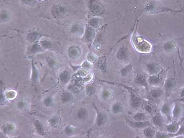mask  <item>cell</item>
Wrapping results in <instances>:
<instances>
[{"instance_id":"1","label":"cell","mask_w":184,"mask_h":138,"mask_svg":"<svg viewBox=\"0 0 184 138\" xmlns=\"http://www.w3.org/2000/svg\"><path fill=\"white\" fill-rule=\"evenodd\" d=\"M121 86L126 88V90L129 91V102L131 107L134 109H137L141 108L144 101L142 98H141L138 93L136 92L134 88L124 85H121Z\"/></svg>"},{"instance_id":"2","label":"cell","mask_w":184,"mask_h":138,"mask_svg":"<svg viewBox=\"0 0 184 138\" xmlns=\"http://www.w3.org/2000/svg\"><path fill=\"white\" fill-rule=\"evenodd\" d=\"M145 70L148 76L157 75L163 70L159 64L151 62L147 63L145 65Z\"/></svg>"},{"instance_id":"3","label":"cell","mask_w":184,"mask_h":138,"mask_svg":"<svg viewBox=\"0 0 184 138\" xmlns=\"http://www.w3.org/2000/svg\"><path fill=\"white\" fill-rule=\"evenodd\" d=\"M148 76L146 73H137L134 77V83L136 85L145 88H148Z\"/></svg>"},{"instance_id":"4","label":"cell","mask_w":184,"mask_h":138,"mask_svg":"<svg viewBox=\"0 0 184 138\" xmlns=\"http://www.w3.org/2000/svg\"><path fill=\"white\" fill-rule=\"evenodd\" d=\"M126 122L131 128L135 129H143L148 126H153L151 122L149 120L143 121H137L126 119Z\"/></svg>"},{"instance_id":"5","label":"cell","mask_w":184,"mask_h":138,"mask_svg":"<svg viewBox=\"0 0 184 138\" xmlns=\"http://www.w3.org/2000/svg\"><path fill=\"white\" fill-rule=\"evenodd\" d=\"M163 95V91L157 87H154L147 93L146 98L149 101H156Z\"/></svg>"},{"instance_id":"6","label":"cell","mask_w":184,"mask_h":138,"mask_svg":"<svg viewBox=\"0 0 184 138\" xmlns=\"http://www.w3.org/2000/svg\"><path fill=\"white\" fill-rule=\"evenodd\" d=\"M163 70L161 73L155 75L148 76V83L149 85L153 86L154 87H157L161 84L163 81Z\"/></svg>"},{"instance_id":"7","label":"cell","mask_w":184,"mask_h":138,"mask_svg":"<svg viewBox=\"0 0 184 138\" xmlns=\"http://www.w3.org/2000/svg\"><path fill=\"white\" fill-rule=\"evenodd\" d=\"M151 122L153 126L158 128H163L164 125V116L161 113H154L152 115Z\"/></svg>"},{"instance_id":"8","label":"cell","mask_w":184,"mask_h":138,"mask_svg":"<svg viewBox=\"0 0 184 138\" xmlns=\"http://www.w3.org/2000/svg\"><path fill=\"white\" fill-rule=\"evenodd\" d=\"M176 86V81L173 78H167L164 82V89L166 97H168Z\"/></svg>"},{"instance_id":"9","label":"cell","mask_w":184,"mask_h":138,"mask_svg":"<svg viewBox=\"0 0 184 138\" xmlns=\"http://www.w3.org/2000/svg\"><path fill=\"white\" fill-rule=\"evenodd\" d=\"M141 108L143 109L145 113L147 115H153L156 111V106L149 101H144V103L141 105Z\"/></svg>"},{"instance_id":"10","label":"cell","mask_w":184,"mask_h":138,"mask_svg":"<svg viewBox=\"0 0 184 138\" xmlns=\"http://www.w3.org/2000/svg\"><path fill=\"white\" fill-rule=\"evenodd\" d=\"M117 56L119 59L126 62L129 60L130 54L129 50L126 48H121L117 52Z\"/></svg>"},{"instance_id":"11","label":"cell","mask_w":184,"mask_h":138,"mask_svg":"<svg viewBox=\"0 0 184 138\" xmlns=\"http://www.w3.org/2000/svg\"><path fill=\"white\" fill-rule=\"evenodd\" d=\"M156 132L153 126H148L143 129V134L145 138H155Z\"/></svg>"},{"instance_id":"12","label":"cell","mask_w":184,"mask_h":138,"mask_svg":"<svg viewBox=\"0 0 184 138\" xmlns=\"http://www.w3.org/2000/svg\"><path fill=\"white\" fill-rule=\"evenodd\" d=\"M131 120L137 121L148 120L147 114L145 112L138 111L134 113L131 116Z\"/></svg>"},{"instance_id":"13","label":"cell","mask_w":184,"mask_h":138,"mask_svg":"<svg viewBox=\"0 0 184 138\" xmlns=\"http://www.w3.org/2000/svg\"><path fill=\"white\" fill-rule=\"evenodd\" d=\"M107 117L105 113L97 111V116L96 117V125L98 127L103 126L106 123Z\"/></svg>"},{"instance_id":"14","label":"cell","mask_w":184,"mask_h":138,"mask_svg":"<svg viewBox=\"0 0 184 138\" xmlns=\"http://www.w3.org/2000/svg\"><path fill=\"white\" fill-rule=\"evenodd\" d=\"M124 106L123 103L120 102H116L112 106V111L115 114H119L123 113L124 111Z\"/></svg>"},{"instance_id":"15","label":"cell","mask_w":184,"mask_h":138,"mask_svg":"<svg viewBox=\"0 0 184 138\" xmlns=\"http://www.w3.org/2000/svg\"><path fill=\"white\" fill-rule=\"evenodd\" d=\"M133 65L131 64H128L121 69V71H120L121 75L123 77H128L131 74V71H133Z\"/></svg>"},{"instance_id":"16","label":"cell","mask_w":184,"mask_h":138,"mask_svg":"<svg viewBox=\"0 0 184 138\" xmlns=\"http://www.w3.org/2000/svg\"><path fill=\"white\" fill-rule=\"evenodd\" d=\"M171 113V106L167 103H163L160 108V113L165 117H168Z\"/></svg>"},{"instance_id":"17","label":"cell","mask_w":184,"mask_h":138,"mask_svg":"<svg viewBox=\"0 0 184 138\" xmlns=\"http://www.w3.org/2000/svg\"><path fill=\"white\" fill-rule=\"evenodd\" d=\"M182 113V107L178 104H175L174 109L172 111V115L174 119H177L180 115H181Z\"/></svg>"},{"instance_id":"18","label":"cell","mask_w":184,"mask_h":138,"mask_svg":"<svg viewBox=\"0 0 184 138\" xmlns=\"http://www.w3.org/2000/svg\"><path fill=\"white\" fill-rule=\"evenodd\" d=\"M179 124L177 123H173L169 124L167 125L166 127L167 130L169 132L172 133H174L177 131L179 129Z\"/></svg>"},{"instance_id":"19","label":"cell","mask_w":184,"mask_h":138,"mask_svg":"<svg viewBox=\"0 0 184 138\" xmlns=\"http://www.w3.org/2000/svg\"><path fill=\"white\" fill-rule=\"evenodd\" d=\"M101 98L104 100H108L112 96V93L109 89H103L101 94Z\"/></svg>"},{"instance_id":"20","label":"cell","mask_w":184,"mask_h":138,"mask_svg":"<svg viewBox=\"0 0 184 138\" xmlns=\"http://www.w3.org/2000/svg\"><path fill=\"white\" fill-rule=\"evenodd\" d=\"M91 6H92V8H91L92 11L94 13H99L102 12V9H101V6L99 4H98L97 3H93L92 5H91Z\"/></svg>"},{"instance_id":"21","label":"cell","mask_w":184,"mask_h":138,"mask_svg":"<svg viewBox=\"0 0 184 138\" xmlns=\"http://www.w3.org/2000/svg\"><path fill=\"white\" fill-rule=\"evenodd\" d=\"M93 32L92 30H88L86 34V38L88 40H91L92 38L93 37Z\"/></svg>"},{"instance_id":"22","label":"cell","mask_w":184,"mask_h":138,"mask_svg":"<svg viewBox=\"0 0 184 138\" xmlns=\"http://www.w3.org/2000/svg\"><path fill=\"white\" fill-rule=\"evenodd\" d=\"M94 91H95V88L92 86H90L87 88V93L89 95H92V94H93Z\"/></svg>"},{"instance_id":"23","label":"cell","mask_w":184,"mask_h":138,"mask_svg":"<svg viewBox=\"0 0 184 138\" xmlns=\"http://www.w3.org/2000/svg\"><path fill=\"white\" fill-rule=\"evenodd\" d=\"M167 137H168V136H167V134H166L157 131L155 138H167Z\"/></svg>"},{"instance_id":"24","label":"cell","mask_w":184,"mask_h":138,"mask_svg":"<svg viewBox=\"0 0 184 138\" xmlns=\"http://www.w3.org/2000/svg\"><path fill=\"white\" fill-rule=\"evenodd\" d=\"M22 1L28 5H32L34 2V0H22Z\"/></svg>"},{"instance_id":"25","label":"cell","mask_w":184,"mask_h":138,"mask_svg":"<svg viewBox=\"0 0 184 138\" xmlns=\"http://www.w3.org/2000/svg\"><path fill=\"white\" fill-rule=\"evenodd\" d=\"M98 21L97 20H93L92 21V22H91V25H93V26H96L97 25H98Z\"/></svg>"},{"instance_id":"26","label":"cell","mask_w":184,"mask_h":138,"mask_svg":"<svg viewBox=\"0 0 184 138\" xmlns=\"http://www.w3.org/2000/svg\"><path fill=\"white\" fill-rule=\"evenodd\" d=\"M181 96L183 97H184V88L182 90V92H181Z\"/></svg>"},{"instance_id":"27","label":"cell","mask_w":184,"mask_h":138,"mask_svg":"<svg viewBox=\"0 0 184 138\" xmlns=\"http://www.w3.org/2000/svg\"><path fill=\"white\" fill-rule=\"evenodd\" d=\"M41 1H44V0H41Z\"/></svg>"}]
</instances>
